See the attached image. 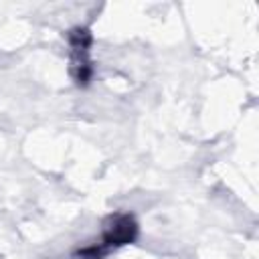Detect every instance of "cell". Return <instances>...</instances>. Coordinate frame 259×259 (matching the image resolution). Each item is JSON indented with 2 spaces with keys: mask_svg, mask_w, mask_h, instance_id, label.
Wrapping results in <instances>:
<instances>
[{
  "mask_svg": "<svg viewBox=\"0 0 259 259\" xmlns=\"http://www.w3.org/2000/svg\"><path fill=\"white\" fill-rule=\"evenodd\" d=\"M69 47H71V77L79 87H87L93 75L89 49H91V32L85 26H75L67 34Z\"/></svg>",
  "mask_w": 259,
  "mask_h": 259,
  "instance_id": "obj_1",
  "label": "cell"
},
{
  "mask_svg": "<svg viewBox=\"0 0 259 259\" xmlns=\"http://www.w3.org/2000/svg\"><path fill=\"white\" fill-rule=\"evenodd\" d=\"M138 237V223L130 212H115L105 221L101 243H97L105 253L134 243Z\"/></svg>",
  "mask_w": 259,
  "mask_h": 259,
  "instance_id": "obj_2",
  "label": "cell"
}]
</instances>
